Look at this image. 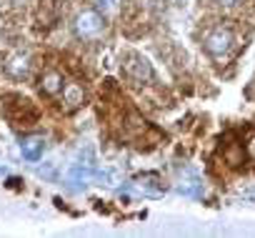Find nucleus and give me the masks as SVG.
Segmentation results:
<instances>
[{"label":"nucleus","mask_w":255,"mask_h":238,"mask_svg":"<svg viewBox=\"0 0 255 238\" xmlns=\"http://www.w3.org/2000/svg\"><path fill=\"white\" fill-rule=\"evenodd\" d=\"M65 85H68V83H65V78H63L58 70H45V73L40 75V83H38L40 93L48 95V98H58V95H63Z\"/></svg>","instance_id":"nucleus-5"},{"label":"nucleus","mask_w":255,"mask_h":238,"mask_svg":"<svg viewBox=\"0 0 255 238\" xmlns=\"http://www.w3.org/2000/svg\"><path fill=\"white\" fill-rule=\"evenodd\" d=\"M105 30V20L95 13V10H80L75 15V23H73V33L80 38V40H98Z\"/></svg>","instance_id":"nucleus-3"},{"label":"nucleus","mask_w":255,"mask_h":238,"mask_svg":"<svg viewBox=\"0 0 255 238\" xmlns=\"http://www.w3.org/2000/svg\"><path fill=\"white\" fill-rule=\"evenodd\" d=\"M43 148H45V141H43L40 136H28V138H23V143H20L23 158H25V161H33V163L43 158Z\"/></svg>","instance_id":"nucleus-6"},{"label":"nucleus","mask_w":255,"mask_h":238,"mask_svg":"<svg viewBox=\"0 0 255 238\" xmlns=\"http://www.w3.org/2000/svg\"><path fill=\"white\" fill-rule=\"evenodd\" d=\"M63 100L68 103V108H78V105L83 103V90H80L78 85L68 83V85H65V90H63Z\"/></svg>","instance_id":"nucleus-8"},{"label":"nucleus","mask_w":255,"mask_h":238,"mask_svg":"<svg viewBox=\"0 0 255 238\" xmlns=\"http://www.w3.org/2000/svg\"><path fill=\"white\" fill-rule=\"evenodd\" d=\"M178 193L190 196V198H198V196L203 193V186H200V181H195V178H190V181H180V183H178Z\"/></svg>","instance_id":"nucleus-10"},{"label":"nucleus","mask_w":255,"mask_h":238,"mask_svg":"<svg viewBox=\"0 0 255 238\" xmlns=\"http://www.w3.org/2000/svg\"><path fill=\"white\" fill-rule=\"evenodd\" d=\"M245 153H248V158H253V161H255V136L245 143Z\"/></svg>","instance_id":"nucleus-11"},{"label":"nucleus","mask_w":255,"mask_h":238,"mask_svg":"<svg viewBox=\"0 0 255 238\" xmlns=\"http://www.w3.org/2000/svg\"><path fill=\"white\" fill-rule=\"evenodd\" d=\"M5 70H8V75H13V78H28V73H30V63H28V58L25 55H10L8 60H5Z\"/></svg>","instance_id":"nucleus-7"},{"label":"nucleus","mask_w":255,"mask_h":238,"mask_svg":"<svg viewBox=\"0 0 255 238\" xmlns=\"http://www.w3.org/2000/svg\"><path fill=\"white\" fill-rule=\"evenodd\" d=\"M213 3H218V5H223V8H235L240 0H213Z\"/></svg>","instance_id":"nucleus-13"},{"label":"nucleus","mask_w":255,"mask_h":238,"mask_svg":"<svg viewBox=\"0 0 255 238\" xmlns=\"http://www.w3.org/2000/svg\"><path fill=\"white\" fill-rule=\"evenodd\" d=\"M3 113H5V118L13 123V126H33L35 121H38V108L28 100V98H23V95H18V93H10V95H5V100H3Z\"/></svg>","instance_id":"nucleus-1"},{"label":"nucleus","mask_w":255,"mask_h":238,"mask_svg":"<svg viewBox=\"0 0 255 238\" xmlns=\"http://www.w3.org/2000/svg\"><path fill=\"white\" fill-rule=\"evenodd\" d=\"M203 48L210 58L215 60H225L230 58V53L235 50V35L230 28H210L205 35H203Z\"/></svg>","instance_id":"nucleus-2"},{"label":"nucleus","mask_w":255,"mask_h":238,"mask_svg":"<svg viewBox=\"0 0 255 238\" xmlns=\"http://www.w3.org/2000/svg\"><path fill=\"white\" fill-rule=\"evenodd\" d=\"M123 68H125V73H128V75L135 78V80H153V65H150L143 55L130 53V55L125 58Z\"/></svg>","instance_id":"nucleus-4"},{"label":"nucleus","mask_w":255,"mask_h":238,"mask_svg":"<svg viewBox=\"0 0 255 238\" xmlns=\"http://www.w3.org/2000/svg\"><path fill=\"white\" fill-rule=\"evenodd\" d=\"M98 8H103V10H113V8H115V0H98Z\"/></svg>","instance_id":"nucleus-12"},{"label":"nucleus","mask_w":255,"mask_h":238,"mask_svg":"<svg viewBox=\"0 0 255 238\" xmlns=\"http://www.w3.org/2000/svg\"><path fill=\"white\" fill-rule=\"evenodd\" d=\"M135 186H138L143 193H148V196H158V193H160V181H158L155 176L138 178V181H135Z\"/></svg>","instance_id":"nucleus-9"}]
</instances>
